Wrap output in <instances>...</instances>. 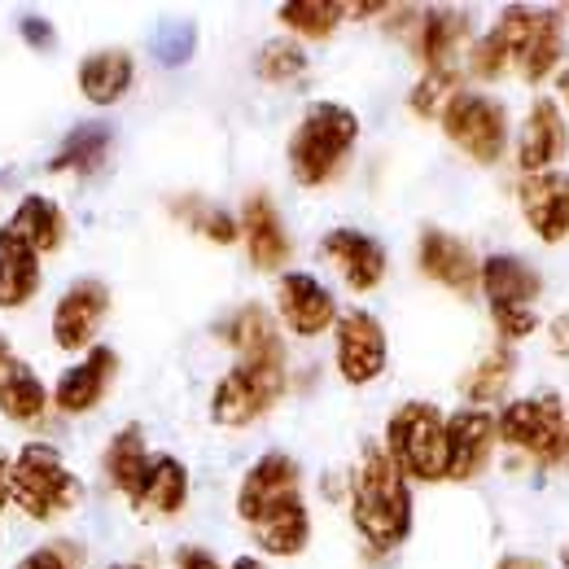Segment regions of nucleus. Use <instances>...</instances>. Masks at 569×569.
<instances>
[{"label":"nucleus","mask_w":569,"mask_h":569,"mask_svg":"<svg viewBox=\"0 0 569 569\" xmlns=\"http://www.w3.org/2000/svg\"><path fill=\"white\" fill-rule=\"evenodd\" d=\"M237 517L268 557H302L311 543V512L298 460L284 451L259 456L237 487Z\"/></svg>","instance_id":"1"},{"label":"nucleus","mask_w":569,"mask_h":569,"mask_svg":"<svg viewBox=\"0 0 569 569\" xmlns=\"http://www.w3.org/2000/svg\"><path fill=\"white\" fill-rule=\"evenodd\" d=\"M557 67H566V36L552 9L508 4L496 27L469 49V71L487 83L512 71L526 83H543Z\"/></svg>","instance_id":"2"},{"label":"nucleus","mask_w":569,"mask_h":569,"mask_svg":"<svg viewBox=\"0 0 569 569\" xmlns=\"http://www.w3.org/2000/svg\"><path fill=\"white\" fill-rule=\"evenodd\" d=\"M351 521L377 552H395L412 535V487L377 442L359 451L351 469Z\"/></svg>","instance_id":"3"},{"label":"nucleus","mask_w":569,"mask_h":569,"mask_svg":"<svg viewBox=\"0 0 569 569\" xmlns=\"http://www.w3.org/2000/svg\"><path fill=\"white\" fill-rule=\"evenodd\" d=\"M359 141V114L338 101H311L289 137V176L302 189L329 184Z\"/></svg>","instance_id":"4"},{"label":"nucleus","mask_w":569,"mask_h":569,"mask_svg":"<svg viewBox=\"0 0 569 569\" xmlns=\"http://www.w3.org/2000/svg\"><path fill=\"white\" fill-rule=\"evenodd\" d=\"M9 499L31 521H62L83 503V482L49 442H27L9 456Z\"/></svg>","instance_id":"5"},{"label":"nucleus","mask_w":569,"mask_h":569,"mask_svg":"<svg viewBox=\"0 0 569 569\" xmlns=\"http://www.w3.org/2000/svg\"><path fill=\"white\" fill-rule=\"evenodd\" d=\"M496 433L535 465H569V403L557 390L512 399L496 417Z\"/></svg>","instance_id":"6"},{"label":"nucleus","mask_w":569,"mask_h":569,"mask_svg":"<svg viewBox=\"0 0 569 569\" xmlns=\"http://www.w3.org/2000/svg\"><path fill=\"white\" fill-rule=\"evenodd\" d=\"M482 293L491 307V325H496L499 342H526L539 329V293L543 277L535 263L517 259V254H491L482 259Z\"/></svg>","instance_id":"7"},{"label":"nucleus","mask_w":569,"mask_h":569,"mask_svg":"<svg viewBox=\"0 0 569 569\" xmlns=\"http://www.w3.org/2000/svg\"><path fill=\"white\" fill-rule=\"evenodd\" d=\"M386 456L403 478L447 482V417L426 399L395 408V417L386 421Z\"/></svg>","instance_id":"8"},{"label":"nucleus","mask_w":569,"mask_h":569,"mask_svg":"<svg viewBox=\"0 0 569 569\" xmlns=\"http://www.w3.org/2000/svg\"><path fill=\"white\" fill-rule=\"evenodd\" d=\"M289 372L284 359H237L211 395V421L223 429H246L281 403Z\"/></svg>","instance_id":"9"},{"label":"nucleus","mask_w":569,"mask_h":569,"mask_svg":"<svg viewBox=\"0 0 569 569\" xmlns=\"http://www.w3.org/2000/svg\"><path fill=\"white\" fill-rule=\"evenodd\" d=\"M438 123H442L447 141L482 167H496L503 149H508V110L487 92H465L460 88Z\"/></svg>","instance_id":"10"},{"label":"nucleus","mask_w":569,"mask_h":569,"mask_svg":"<svg viewBox=\"0 0 569 569\" xmlns=\"http://www.w3.org/2000/svg\"><path fill=\"white\" fill-rule=\"evenodd\" d=\"M333 359H338V372H342L347 386H372L386 372V359H390L381 320L372 311H363V307L338 316V325H333Z\"/></svg>","instance_id":"11"},{"label":"nucleus","mask_w":569,"mask_h":569,"mask_svg":"<svg viewBox=\"0 0 569 569\" xmlns=\"http://www.w3.org/2000/svg\"><path fill=\"white\" fill-rule=\"evenodd\" d=\"M496 417L487 408H460L447 417V482H473L496 456Z\"/></svg>","instance_id":"12"},{"label":"nucleus","mask_w":569,"mask_h":569,"mask_svg":"<svg viewBox=\"0 0 569 569\" xmlns=\"http://www.w3.org/2000/svg\"><path fill=\"white\" fill-rule=\"evenodd\" d=\"M106 316H110V289L101 281H92V277L74 281L53 307V342H58V351H92Z\"/></svg>","instance_id":"13"},{"label":"nucleus","mask_w":569,"mask_h":569,"mask_svg":"<svg viewBox=\"0 0 569 569\" xmlns=\"http://www.w3.org/2000/svg\"><path fill=\"white\" fill-rule=\"evenodd\" d=\"M417 263H421V272H426L429 281L460 293V298H473L482 289V259L456 232L426 228L421 241H417Z\"/></svg>","instance_id":"14"},{"label":"nucleus","mask_w":569,"mask_h":569,"mask_svg":"<svg viewBox=\"0 0 569 569\" xmlns=\"http://www.w3.org/2000/svg\"><path fill=\"white\" fill-rule=\"evenodd\" d=\"M277 316L293 338H320L338 325V302L311 272H284L277 281Z\"/></svg>","instance_id":"15"},{"label":"nucleus","mask_w":569,"mask_h":569,"mask_svg":"<svg viewBox=\"0 0 569 569\" xmlns=\"http://www.w3.org/2000/svg\"><path fill=\"white\" fill-rule=\"evenodd\" d=\"M569 153V128L566 114L552 97H539L521 123V141H517V167L526 176H543L557 171V162H566Z\"/></svg>","instance_id":"16"},{"label":"nucleus","mask_w":569,"mask_h":569,"mask_svg":"<svg viewBox=\"0 0 569 569\" xmlns=\"http://www.w3.org/2000/svg\"><path fill=\"white\" fill-rule=\"evenodd\" d=\"M320 254L333 263V272L351 284L356 293H372L386 281V246L359 228H333L320 241Z\"/></svg>","instance_id":"17"},{"label":"nucleus","mask_w":569,"mask_h":569,"mask_svg":"<svg viewBox=\"0 0 569 569\" xmlns=\"http://www.w3.org/2000/svg\"><path fill=\"white\" fill-rule=\"evenodd\" d=\"M114 377H119V356H114L110 347H92V351H83V359L71 363V368L58 377V386H53V408L67 412V417L92 412V408L110 395Z\"/></svg>","instance_id":"18"},{"label":"nucleus","mask_w":569,"mask_h":569,"mask_svg":"<svg viewBox=\"0 0 569 569\" xmlns=\"http://www.w3.org/2000/svg\"><path fill=\"white\" fill-rule=\"evenodd\" d=\"M517 198H521V214L539 241H548V246L569 241V171L526 176Z\"/></svg>","instance_id":"19"},{"label":"nucleus","mask_w":569,"mask_h":569,"mask_svg":"<svg viewBox=\"0 0 569 569\" xmlns=\"http://www.w3.org/2000/svg\"><path fill=\"white\" fill-rule=\"evenodd\" d=\"M241 241H246V254L259 272H281L293 254L289 246V232L281 223V211L272 207L268 193H250L246 207H241Z\"/></svg>","instance_id":"20"},{"label":"nucleus","mask_w":569,"mask_h":569,"mask_svg":"<svg viewBox=\"0 0 569 569\" xmlns=\"http://www.w3.org/2000/svg\"><path fill=\"white\" fill-rule=\"evenodd\" d=\"M0 237L18 241V246H27V250H36L44 259V254H58L62 250V241H67V214H62V207L53 198L27 193L13 207V214L0 223Z\"/></svg>","instance_id":"21"},{"label":"nucleus","mask_w":569,"mask_h":569,"mask_svg":"<svg viewBox=\"0 0 569 569\" xmlns=\"http://www.w3.org/2000/svg\"><path fill=\"white\" fill-rule=\"evenodd\" d=\"M49 412V386L31 372V363L9 351L0 333V417L13 426H36Z\"/></svg>","instance_id":"22"},{"label":"nucleus","mask_w":569,"mask_h":569,"mask_svg":"<svg viewBox=\"0 0 569 569\" xmlns=\"http://www.w3.org/2000/svg\"><path fill=\"white\" fill-rule=\"evenodd\" d=\"M465 40H469V13H460V9H426V13H417L412 49H417L426 71H456V58H460Z\"/></svg>","instance_id":"23"},{"label":"nucleus","mask_w":569,"mask_h":569,"mask_svg":"<svg viewBox=\"0 0 569 569\" xmlns=\"http://www.w3.org/2000/svg\"><path fill=\"white\" fill-rule=\"evenodd\" d=\"M141 517H176L189 503V469L176 456H153L137 496L128 499Z\"/></svg>","instance_id":"24"},{"label":"nucleus","mask_w":569,"mask_h":569,"mask_svg":"<svg viewBox=\"0 0 569 569\" xmlns=\"http://www.w3.org/2000/svg\"><path fill=\"white\" fill-rule=\"evenodd\" d=\"M132 79H137V62H132L128 49H97V53H88V58L79 62V71H74L79 92H83L92 106H114V101H123L128 88H132Z\"/></svg>","instance_id":"25"},{"label":"nucleus","mask_w":569,"mask_h":569,"mask_svg":"<svg viewBox=\"0 0 569 569\" xmlns=\"http://www.w3.org/2000/svg\"><path fill=\"white\" fill-rule=\"evenodd\" d=\"M219 338L237 351V359H284L281 329H277V320H272L259 302L237 307V311L223 320Z\"/></svg>","instance_id":"26"},{"label":"nucleus","mask_w":569,"mask_h":569,"mask_svg":"<svg viewBox=\"0 0 569 569\" xmlns=\"http://www.w3.org/2000/svg\"><path fill=\"white\" fill-rule=\"evenodd\" d=\"M110 144H114V132L110 123H79L67 141L58 144V153L49 158V171L58 176H97L110 158Z\"/></svg>","instance_id":"27"},{"label":"nucleus","mask_w":569,"mask_h":569,"mask_svg":"<svg viewBox=\"0 0 569 569\" xmlns=\"http://www.w3.org/2000/svg\"><path fill=\"white\" fill-rule=\"evenodd\" d=\"M149 447H144V429L141 426H123L114 438H110V447H106V456H101V469H106V478H110V487L119 491L123 499L137 496V487H141L144 469H149Z\"/></svg>","instance_id":"28"},{"label":"nucleus","mask_w":569,"mask_h":569,"mask_svg":"<svg viewBox=\"0 0 569 569\" xmlns=\"http://www.w3.org/2000/svg\"><path fill=\"white\" fill-rule=\"evenodd\" d=\"M40 293V254L0 237V311H18Z\"/></svg>","instance_id":"29"},{"label":"nucleus","mask_w":569,"mask_h":569,"mask_svg":"<svg viewBox=\"0 0 569 569\" xmlns=\"http://www.w3.org/2000/svg\"><path fill=\"white\" fill-rule=\"evenodd\" d=\"M277 18L284 22V31L302 36V40H329L347 22V4H338V0H289L277 9Z\"/></svg>","instance_id":"30"},{"label":"nucleus","mask_w":569,"mask_h":569,"mask_svg":"<svg viewBox=\"0 0 569 569\" xmlns=\"http://www.w3.org/2000/svg\"><path fill=\"white\" fill-rule=\"evenodd\" d=\"M512 372H517V356L508 347H496L491 356H482V363H473V372L465 377V399L469 408H491L508 395L512 386Z\"/></svg>","instance_id":"31"},{"label":"nucleus","mask_w":569,"mask_h":569,"mask_svg":"<svg viewBox=\"0 0 569 569\" xmlns=\"http://www.w3.org/2000/svg\"><path fill=\"white\" fill-rule=\"evenodd\" d=\"M176 214H180L193 232H202L207 241H214V246H232V241L241 237V219L232 211H223V207H214V202H202V198L176 202Z\"/></svg>","instance_id":"32"},{"label":"nucleus","mask_w":569,"mask_h":569,"mask_svg":"<svg viewBox=\"0 0 569 569\" xmlns=\"http://www.w3.org/2000/svg\"><path fill=\"white\" fill-rule=\"evenodd\" d=\"M254 71H259V79H268V83H293V79L307 74V53H302L298 40H268L259 49Z\"/></svg>","instance_id":"33"},{"label":"nucleus","mask_w":569,"mask_h":569,"mask_svg":"<svg viewBox=\"0 0 569 569\" xmlns=\"http://www.w3.org/2000/svg\"><path fill=\"white\" fill-rule=\"evenodd\" d=\"M456 92H460V74L456 71H426L417 79V88L408 92V106L421 119H442V110L451 106Z\"/></svg>","instance_id":"34"},{"label":"nucleus","mask_w":569,"mask_h":569,"mask_svg":"<svg viewBox=\"0 0 569 569\" xmlns=\"http://www.w3.org/2000/svg\"><path fill=\"white\" fill-rule=\"evenodd\" d=\"M13 569H83V548L71 543V539L40 543V548H31Z\"/></svg>","instance_id":"35"},{"label":"nucleus","mask_w":569,"mask_h":569,"mask_svg":"<svg viewBox=\"0 0 569 569\" xmlns=\"http://www.w3.org/2000/svg\"><path fill=\"white\" fill-rule=\"evenodd\" d=\"M158 53H162L167 67H180V62L193 53V27H189V22H171V27H162V36H158Z\"/></svg>","instance_id":"36"},{"label":"nucleus","mask_w":569,"mask_h":569,"mask_svg":"<svg viewBox=\"0 0 569 569\" xmlns=\"http://www.w3.org/2000/svg\"><path fill=\"white\" fill-rule=\"evenodd\" d=\"M176 569H228L214 552H207V548H180L176 552Z\"/></svg>","instance_id":"37"},{"label":"nucleus","mask_w":569,"mask_h":569,"mask_svg":"<svg viewBox=\"0 0 569 569\" xmlns=\"http://www.w3.org/2000/svg\"><path fill=\"white\" fill-rule=\"evenodd\" d=\"M22 40L31 49H53V27L44 18H22Z\"/></svg>","instance_id":"38"},{"label":"nucleus","mask_w":569,"mask_h":569,"mask_svg":"<svg viewBox=\"0 0 569 569\" xmlns=\"http://www.w3.org/2000/svg\"><path fill=\"white\" fill-rule=\"evenodd\" d=\"M548 342H552V356H569V316H557L552 325H548Z\"/></svg>","instance_id":"39"},{"label":"nucleus","mask_w":569,"mask_h":569,"mask_svg":"<svg viewBox=\"0 0 569 569\" xmlns=\"http://www.w3.org/2000/svg\"><path fill=\"white\" fill-rule=\"evenodd\" d=\"M496 569H548L543 561H535V557H503Z\"/></svg>","instance_id":"40"},{"label":"nucleus","mask_w":569,"mask_h":569,"mask_svg":"<svg viewBox=\"0 0 569 569\" xmlns=\"http://www.w3.org/2000/svg\"><path fill=\"white\" fill-rule=\"evenodd\" d=\"M9 503V456L0 451V508Z\"/></svg>","instance_id":"41"},{"label":"nucleus","mask_w":569,"mask_h":569,"mask_svg":"<svg viewBox=\"0 0 569 569\" xmlns=\"http://www.w3.org/2000/svg\"><path fill=\"white\" fill-rule=\"evenodd\" d=\"M228 569H263V561H259V557H237Z\"/></svg>","instance_id":"42"},{"label":"nucleus","mask_w":569,"mask_h":569,"mask_svg":"<svg viewBox=\"0 0 569 569\" xmlns=\"http://www.w3.org/2000/svg\"><path fill=\"white\" fill-rule=\"evenodd\" d=\"M561 97H566V106H569V58H566V67H561Z\"/></svg>","instance_id":"43"},{"label":"nucleus","mask_w":569,"mask_h":569,"mask_svg":"<svg viewBox=\"0 0 569 569\" xmlns=\"http://www.w3.org/2000/svg\"><path fill=\"white\" fill-rule=\"evenodd\" d=\"M106 569H144L141 561H119V566H106Z\"/></svg>","instance_id":"44"},{"label":"nucleus","mask_w":569,"mask_h":569,"mask_svg":"<svg viewBox=\"0 0 569 569\" xmlns=\"http://www.w3.org/2000/svg\"><path fill=\"white\" fill-rule=\"evenodd\" d=\"M561 566L569 569V543H566V552H561Z\"/></svg>","instance_id":"45"}]
</instances>
